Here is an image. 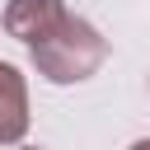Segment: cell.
<instances>
[{
  "label": "cell",
  "instance_id": "obj_1",
  "mask_svg": "<svg viewBox=\"0 0 150 150\" xmlns=\"http://www.w3.org/2000/svg\"><path fill=\"white\" fill-rule=\"evenodd\" d=\"M28 56H33V70L42 80H52V84H80V80H89L108 61V38L89 19L66 14L42 42L28 47Z\"/></svg>",
  "mask_w": 150,
  "mask_h": 150
},
{
  "label": "cell",
  "instance_id": "obj_2",
  "mask_svg": "<svg viewBox=\"0 0 150 150\" xmlns=\"http://www.w3.org/2000/svg\"><path fill=\"white\" fill-rule=\"evenodd\" d=\"M66 19V0H9L5 14H0V28L19 42H42L56 23Z\"/></svg>",
  "mask_w": 150,
  "mask_h": 150
},
{
  "label": "cell",
  "instance_id": "obj_3",
  "mask_svg": "<svg viewBox=\"0 0 150 150\" xmlns=\"http://www.w3.org/2000/svg\"><path fill=\"white\" fill-rule=\"evenodd\" d=\"M28 136V84L14 61H0V145H19Z\"/></svg>",
  "mask_w": 150,
  "mask_h": 150
},
{
  "label": "cell",
  "instance_id": "obj_4",
  "mask_svg": "<svg viewBox=\"0 0 150 150\" xmlns=\"http://www.w3.org/2000/svg\"><path fill=\"white\" fill-rule=\"evenodd\" d=\"M127 150H150V141H136V145H127Z\"/></svg>",
  "mask_w": 150,
  "mask_h": 150
},
{
  "label": "cell",
  "instance_id": "obj_5",
  "mask_svg": "<svg viewBox=\"0 0 150 150\" xmlns=\"http://www.w3.org/2000/svg\"><path fill=\"white\" fill-rule=\"evenodd\" d=\"M19 150H42V145H19Z\"/></svg>",
  "mask_w": 150,
  "mask_h": 150
}]
</instances>
